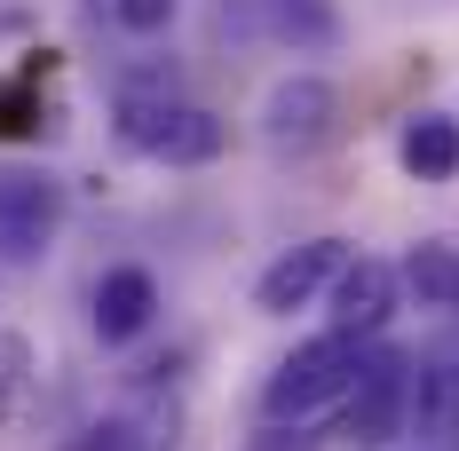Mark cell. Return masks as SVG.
<instances>
[{
    "label": "cell",
    "instance_id": "6da1fadb",
    "mask_svg": "<svg viewBox=\"0 0 459 451\" xmlns=\"http://www.w3.org/2000/svg\"><path fill=\"white\" fill-rule=\"evenodd\" d=\"M111 127H119V143H127V151L159 159V167H206V159H222V119H214L206 103H183V95L119 88Z\"/></svg>",
    "mask_w": 459,
    "mask_h": 451
},
{
    "label": "cell",
    "instance_id": "7a4b0ae2",
    "mask_svg": "<svg viewBox=\"0 0 459 451\" xmlns=\"http://www.w3.org/2000/svg\"><path fill=\"white\" fill-rule=\"evenodd\" d=\"M357 372H365V349L357 341H341V333H317V341H301L293 357L277 364L270 380H262V420H325V412L349 404V388H357Z\"/></svg>",
    "mask_w": 459,
    "mask_h": 451
},
{
    "label": "cell",
    "instance_id": "3957f363",
    "mask_svg": "<svg viewBox=\"0 0 459 451\" xmlns=\"http://www.w3.org/2000/svg\"><path fill=\"white\" fill-rule=\"evenodd\" d=\"M404 412H412V357H396V349H372L365 372H357V388H349V404L333 412V436L341 444H396L404 436Z\"/></svg>",
    "mask_w": 459,
    "mask_h": 451
},
{
    "label": "cell",
    "instance_id": "277c9868",
    "mask_svg": "<svg viewBox=\"0 0 459 451\" xmlns=\"http://www.w3.org/2000/svg\"><path fill=\"white\" fill-rule=\"evenodd\" d=\"M341 135V88L317 80V72H285L270 95H262V143L277 159H309Z\"/></svg>",
    "mask_w": 459,
    "mask_h": 451
},
{
    "label": "cell",
    "instance_id": "5b68a950",
    "mask_svg": "<svg viewBox=\"0 0 459 451\" xmlns=\"http://www.w3.org/2000/svg\"><path fill=\"white\" fill-rule=\"evenodd\" d=\"M64 230V182L48 167H16L0 175V262L8 270H32Z\"/></svg>",
    "mask_w": 459,
    "mask_h": 451
},
{
    "label": "cell",
    "instance_id": "8992f818",
    "mask_svg": "<svg viewBox=\"0 0 459 451\" xmlns=\"http://www.w3.org/2000/svg\"><path fill=\"white\" fill-rule=\"evenodd\" d=\"M396 309H404V277H396V262H380V254H349V270L333 277V293H325L333 333L357 341V349H372Z\"/></svg>",
    "mask_w": 459,
    "mask_h": 451
},
{
    "label": "cell",
    "instance_id": "52a82bcc",
    "mask_svg": "<svg viewBox=\"0 0 459 451\" xmlns=\"http://www.w3.org/2000/svg\"><path fill=\"white\" fill-rule=\"evenodd\" d=\"M341 270H349V246H341V238H309V246L277 254L270 270L254 277V309H262V317L309 309L317 293H333V277H341Z\"/></svg>",
    "mask_w": 459,
    "mask_h": 451
},
{
    "label": "cell",
    "instance_id": "ba28073f",
    "mask_svg": "<svg viewBox=\"0 0 459 451\" xmlns=\"http://www.w3.org/2000/svg\"><path fill=\"white\" fill-rule=\"evenodd\" d=\"M95 341L103 349H127V341H143L151 333V317H159V277L135 270V262H119V270L95 277Z\"/></svg>",
    "mask_w": 459,
    "mask_h": 451
},
{
    "label": "cell",
    "instance_id": "9c48e42d",
    "mask_svg": "<svg viewBox=\"0 0 459 451\" xmlns=\"http://www.w3.org/2000/svg\"><path fill=\"white\" fill-rule=\"evenodd\" d=\"M396 159H404V175H412V182H452L459 175V119H444V111H412V119L396 127Z\"/></svg>",
    "mask_w": 459,
    "mask_h": 451
},
{
    "label": "cell",
    "instance_id": "30bf717a",
    "mask_svg": "<svg viewBox=\"0 0 459 451\" xmlns=\"http://www.w3.org/2000/svg\"><path fill=\"white\" fill-rule=\"evenodd\" d=\"M459 428V364L428 357L412 364V412H404V436H452Z\"/></svg>",
    "mask_w": 459,
    "mask_h": 451
},
{
    "label": "cell",
    "instance_id": "8fae6325",
    "mask_svg": "<svg viewBox=\"0 0 459 451\" xmlns=\"http://www.w3.org/2000/svg\"><path fill=\"white\" fill-rule=\"evenodd\" d=\"M254 16L285 48H333L341 40V8L333 0H254Z\"/></svg>",
    "mask_w": 459,
    "mask_h": 451
},
{
    "label": "cell",
    "instance_id": "7c38bea8",
    "mask_svg": "<svg viewBox=\"0 0 459 451\" xmlns=\"http://www.w3.org/2000/svg\"><path fill=\"white\" fill-rule=\"evenodd\" d=\"M396 277H404V293H412L420 309H459V246H444V238L412 246L396 262Z\"/></svg>",
    "mask_w": 459,
    "mask_h": 451
},
{
    "label": "cell",
    "instance_id": "4fadbf2b",
    "mask_svg": "<svg viewBox=\"0 0 459 451\" xmlns=\"http://www.w3.org/2000/svg\"><path fill=\"white\" fill-rule=\"evenodd\" d=\"M175 8H183V0H103V16H111L119 32H135V40H159V32L175 24Z\"/></svg>",
    "mask_w": 459,
    "mask_h": 451
},
{
    "label": "cell",
    "instance_id": "5bb4252c",
    "mask_svg": "<svg viewBox=\"0 0 459 451\" xmlns=\"http://www.w3.org/2000/svg\"><path fill=\"white\" fill-rule=\"evenodd\" d=\"M40 127V95H32V72L0 88V135H32Z\"/></svg>",
    "mask_w": 459,
    "mask_h": 451
},
{
    "label": "cell",
    "instance_id": "9a60e30c",
    "mask_svg": "<svg viewBox=\"0 0 459 451\" xmlns=\"http://www.w3.org/2000/svg\"><path fill=\"white\" fill-rule=\"evenodd\" d=\"M24 380H32V341L24 333H0V412L24 396Z\"/></svg>",
    "mask_w": 459,
    "mask_h": 451
}]
</instances>
